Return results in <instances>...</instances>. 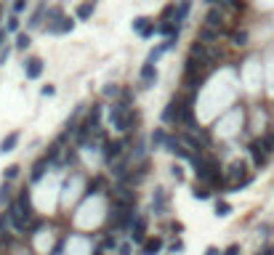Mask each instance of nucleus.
Segmentation results:
<instances>
[{
  "label": "nucleus",
  "mask_w": 274,
  "mask_h": 255,
  "mask_svg": "<svg viewBox=\"0 0 274 255\" xmlns=\"http://www.w3.org/2000/svg\"><path fill=\"white\" fill-rule=\"evenodd\" d=\"M8 218H11V224H14L19 231H24V228H27V221L32 218V205H30L27 192H22L14 202H11V207H8Z\"/></svg>",
  "instance_id": "1"
},
{
  "label": "nucleus",
  "mask_w": 274,
  "mask_h": 255,
  "mask_svg": "<svg viewBox=\"0 0 274 255\" xmlns=\"http://www.w3.org/2000/svg\"><path fill=\"white\" fill-rule=\"evenodd\" d=\"M109 120H112L115 130H128L130 122H133V112H130L125 104H112V109H109Z\"/></svg>",
  "instance_id": "2"
},
{
  "label": "nucleus",
  "mask_w": 274,
  "mask_h": 255,
  "mask_svg": "<svg viewBox=\"0 0 274 255\" xmlns=\"http://www.w3.org/2000/svg\"><path fill=\"white\" fill-rule=\"evenodd\" d=\"M218 170H221V168H218L216 160H202V157H197V160H194V173H197L200 181H208V184H211V178L218 173Z\"/></svg>",
  "instance_id": "3"
},
{
  "label": "nucleus",
  "mask_w": 274,
  "mask_h": 255,
  "mask_svg": "<svg viewBox=\"0 0 274 255\" xmlns=\"http://www.w3.org/2000/svg\"><path fill=\"white\" fill-rule=\"evenodd\" d=\"M250 154H253V162H256L258 168H264L266 162H269V146L264 143V139H258V141L250 143Z\"/></svg>",
  "instance_id": "4"
},
{
  "label": "nucleus",
  "mask_w": 274,
  "mask_h": 255,
  "mask_svg": "<svg viewBox=\"0 0 274 255\" xmlns=\"http://www.w3.org/2000/svg\"><path fill=\"white\" fill-rule=\"evenodd\" d=\"M179 122L184 125H194V93H189L186 99H181V117Z\"/></svg>",
  "instance_id": "5"
},
{
  "label": "nucleus",
  "mask_w": 274,
  "mask_h": 255,
  "mask_svg": "<svg viewBox=\"0 0 274 255\" xmlns=\"http://www.w3.org/2000/svg\"><path fill=\"white\" fill-rule=\"evenodd\" d=\"M133 29L139 32L141 37H152V35H154V32H157L160 27H154V22H152V19L139 16V19H133Z\"/></svg>",
  "instance_id": "6"
},
{
  "label": "nucleus",
  "mask_w": 274,
  "mask_h": 255,
  "mask_svg": "<svg viewBox=\"0 0 274 255\" xmlns=\"http://www.w3.org/2000/svg\"><path fill=\"white\" fill-rule=\"evenodd\" d=\"M189 56L197 58V61H200V64H205V67H211V61H213V54L205 48V43H194V45H192V51H189Z\"/></svg>",
  "instance_id": "7"
},
{
  "label": "nucleus",
  "mask_w": 274,
  "mask_h": 255,
  "mask_svg": "<svg viewBox=\"0 0 274 255\" xmlns=\"http://www.w3.org/2000/svg\"><path fill=\"white\" fill-rule=\"evenodd\" d=\"M24 72H27V77H30V80H37V77L43 75V61H40L37 56L27 58V61H24Z\"/></svg>",
  "instance_id": "8"
},
{
  "label": "nucleus",
  "mask_w": 274,
  "mask_h": 255,
  "mask_svg": "<svg viewBox=\"0 0 274 255\" xmlns=\"http://www.w3.org/2000/svg\"><path fill=\"white\" fill-rule=\"evenodd\" d=\"M179 117H181V99H173L165 107V112H162V120L165 122H179Z\"/></svg>",
  "instance_id": "9"
},
{
  "label": "nucleus",
  "mask_w": 274,
  "mask_h": 255,
  "mask_svg": "<svg viewBox=\"0 0 274 255\" xmlns=\"http://www.w3.org/2000/svg\"><path fill=\"white\" fill-rule=\"evenodd\" d=\"M75 27V22L69 16H61V19H56V22H51L48 24V32H54V35H61V32H69Z\"/></svg>",
  "instance_id": "10"
},
{
  "label": "nucleus",
  "mask_w": 274,
  "mask_h": 255,
  "mask_svg": "<svg viewBox=\"0 0 274 255\" xmlns=\"http://www.w3.org/2000/svg\"><path fill=\"white\" fill-rule=\"evenodd\" d=\"M19 139H22V136H19L16 130H14V133H8V136H5V139L0 141V154L14 152V149H16V143H19Z\"/></svg>",
  "instance_id": "11"
},
{
  "label": "nucleus",
  "mask_w": 274,
  "mask_h": 255,
  "mask_svg": "<svg viewBox=\"0 0 274 255\" xmlns=\"http://www.w3.org/2000/svg\"><path fill=\"white\" fill-rule=\"evenodd\" d=\"M120 152H122V141H109L107 146H104V160L112 162V160L120 157Z\"/></svg>",
  "instance_id": "12"
},
{
  "label": "nucleus",
  "mask_w": 274,
  "mask_h": 255,
  "mask_svg": "<svg viewBox=\"0 0 274 255\" xmlns=\"http://www.w3.org/2000/svg\"><path fill=\"white\" fill-rule=\"evenodd\" d=\"M162 250V239L160 237H152L144 242V247H141V255H157Z\"/></svg>",
  "instance_id": "13"
},
{
  "label": "nucleus",
  "mask_w": 274,
  "mask_h": 255,
  "mask_svg": "<svg viewBox=\"0 0 274 255\" xmlns=\"http://www.w3.org/2000/svg\"><path fill=\"white\" fill-rule=\"evenodd\" d=\"M141 80H144L147 88H149V85H154V83H157V69H154L152 64H144V67H141Z\"/></svg>",
  "instance_id": "14"
},
{
  "label": "nucleus",
  "mask_w": 274,
  "mask_h": 255,
  "mask_svg": "<svg viewBox=\"0 0 274 255\" xmlns=\"http://www.w3.org/2000/svg\"><path fill=\"white\" fill-rule=\"evenodd\" d=\"M91 16H93V3H80L77 5V19H80V22H88Z\"/></svg>",
  "instance_id": "15"
},
{
  "label": "nucleus",
  "mask_w": 274,
  "mask_h": 255,
  "mask_svg": "<svg viewBox=\"0 0 274 255\" xmlns=\"http://www.w3.org/2000/svg\"><path fill=\"white\" fill-rule=\"evenodd\" d=\"M189 8H192V0H181L179 11H176V24H179V27H181V22H184V19H186Z\"/></svg>",
  "instance_id": "16"
},
{
  "label": "nucleus",
  "mask_w": 274,
  "mask_h": 255,
  "mask_svg": "<svg viewBox=\"0 0 274 255\" xmlns=\"http://www.w3.org/2000/svg\"><path fill=\"white\" fill-rule=\"evenodd\" d=\"M144 231H147V221L139 218V221H136V226H133V234H130V237H133L136 242H141V239H144Z\"/></svg>",
  "instance_id": "17"
},
{
  "label": "nucleus",
  "mask_w": 274,
  "mask_h": 255,
  "mask_svg": "<svg viewBox=\"0 0 274 255\" xmlns=\"http://www.w3.org/2000/svg\"><path fill=\"white\" fill-rule=\"evenodd\" d=\"M48 162H51V157L45 154L43 160H40V162H37V165H35V170H32V178H35V181H37V178H43V173H45V165H48Z\"/></svg>",
  "instance_id": "18"
},
{
  "label": "nucleus",
  "mask_w": 274,
  "mask_h": 255,
  "mask_svg": "<svg viewBox=\"0 0 274 255\" xmlns=\"http://www.w3.org/2000/svg\"><path fill=\"white\" fill-rule=\"evenodd\" d=\"M205 24H208V27H221V14H218L216 8H211V11H208Z\"/></svg>",
  "instance_id": "19"
},
{
  "label": "nucleus",
  "mask_w": 274,
  "mask_h": 255,
  "mask_svg": "<svg viewBox=\"0 0 274 255\" xmlns=\"http://www.w3.org/2000/svg\"><path fill=\"white\" fill-rule=\"evenodd\" d=\"M5 202H8V205L14 202V197H11V186H8V184L0 186V205H5Z\"/></svg>",
  "instance_id": "20"
},
{
  "label": "nucleus",
  "mask_w": 274,
  "mask_h": 255,
  "mask_svg": "<svg viewBox=\"0 0 274 255\" xmlns=\"http://www.w3.org/2000/svg\"><path fill=\"white\" fill-rule=\"evenodd\" d=\"M216 213L221 215V218H226V215L232 213V205H229V202H224V199H218L216 202Z\"/></svg>",
  "instance_id": "21"
},
{
  "label": "nucleus",
  "mask_w": 274,
  "mask_h": 255,
  "mask_svg": "<svg viewBox=\"0 0 274 255\" xmlns=\"http://www.w3.org/2000/svg\"><path fill=\"white\" fill-rule=\"evenodd\" d=\"M208 40H216V32H213V27H202L200 29V43H208Z\"/></svg>",
  "instance_id": "22"
},
{
  "label": "nucleus",
  "mask_w": 274,
  "mask_h": 255,
  "mask_svg": "<svg viewBox=\"0 0 274 255\" xmlns=\"http://www.w3.org/2000/svg\"><path fill=\"white\" fill-rule=\"evenodd\" d=\"M165 51H168V48H165V45H160V48H154V51H152V54H149V56H147V64H152V67H154V61H157V58H160L162 54H165Z\"/></svg>",
  "instance_id": "23"
},
{
  "label": "nucleus",
  "mask_w": 274,
  "mask_h": 255,
  "mask_svg": "<svg viewBox=\"0 0 274 255\" xmlns=\"http://www.w3.org/2000/svg\"><path fill=\"white\" fill-rule=\"evenodd\" d=\"M232 40H234V45H245V43H247V32H245V29H243V32H234Z\"/></svg>",
  "instance_id": "24"
},
{
  "label": "nucleus",
  "mask_w": 274,
  "mask_h": 255,
  "mask_svg": "<svg viewBox=\"0 0 274 255\" xmlns=\"http://www.w3.org/2000/svg\"><path fill=\"white\" fill-rule=\"evenodd\" d=\"M16 175H19V165H11V168H5L3 178H5V181H11V178H16Z\"/></svg>",
  "instance_id": "25"
},
{
  "label": "nucleus",
  "mask_w": 274,
  "mask_h": 255,
  "mask_svg": "<svg viewBox=\"0 0 274 255\" xmlns=\"http://www.w3.org/2000/svg\"><path fill=\"white\" fill-rule=\"evenodd\" d=\"M30 43H32V40H30V35H19V37H16V48H19V51L27 48Z\"/></svg>",
  "instance_id": "26"
},
{
  "label": "nucleus",
  "mask_w": 274,
  "mask_h": 255,
  "mask_svg": "<svg viewBox=\"0 0 274 255\" xmlns=\"http://www.w3.org/2000/svg\"><path fill=\"white\" fill-rule=\"evenodd\" d=\"M40 19H43V8H37L35 14H32V19H30V27H37V24H40Z\"/></svg>",
  "instance_id": "27"
},
{
  "label": "nucleus",
  "mask_w": 274,
  "mask_h": 255,
  "mask_svg": "<svg viewBox=\"0 0 274 255\" xmlns=\"http://www.w3.org/2000/svg\"><path fill=\"white\" fill-rule=\"evenodd\" d=\"M27 8V0H14V14H22Z\"/></svg>",
  "instance_id": "28"
},
{
  "label": "nucleus",
  "mask_w": 274,
  "mask_h": 255,
  "mask_svg": "<svg viewBox=\"0 0 274 255\" xmlns=\"http://www.w3.org/2000/svg\"><path fill=\"white\" fill-rule=\"evenodd\" d=\"M5 29H8V32H16V29H19V19L11 16V19H8V27H5Z\"/></svg>",
  "instance_id": "29"
},
{
  "label": "nucleus",
  "mask_w": 274,
  "mask_h": 255,
  "mask_svg": "<svg viewBox=\"0 0 274 255\" xmlns=\"http://www.w3.org/2000/svg\"><path fill=\"white\" fill-rule=\"evenodd\" d=\"M194 199H208V192L205 189H194Z\"/></svg>",
  "instance_id": "30"
},
{
  "label": "nucleus",
  "mask_w": 274,
  "mask_h": 255,
  "mask_svg": "<svg viewBox=\"0 0 274 255\" xmlns=\"http://www.w3.org/2000/svg\"><path fill=\"white\" fill-rule=\"evenodd\" d=\"M40 93H43V96H54V93H56V88H54V85H45Z\"/></svg>",
  "instance_id": "31"
},
{
  "label": "nucleus",
  "mask_w": 274,
  "mask_h": 255,
  "mask_svg": "<svg viewBox=\"0 0 274 255\" xmlns=\"http://www.w3.org/2000/svg\"><path fill=\"white\" fill-rule=\"evenodd\" d=\"M237 253H240V247H237V245H232V247H226V253H224V255H237Z\"/></svg>",
  "instance_id": "32"
},
{
  "label": "nucleus",
  "mask_w": 274,
  "mask_h": 255,
  "mask_svg": "<svg viewBox=\"0 0 274 255\" xmlns=\"http://www.w3.org/2000/svg\"><path fill=\"white\" fill-rule=\"evenodd\" d=\"M8 56H11V51H8V48H5V51H3V54H0V64H5V61H8Z\"/></svg>",
  "instance_id": "33"
},
{
  "label": "nucleus",
  "mask_w": 274,
  "mask_h": 255,
  "mask_svg": "<svg viewBox=\"0 0 274 255\" xmlns=\"http://www.w3.org/2000/svg\"><path fill=\"white\" fill-rule=\"evenodd\" d=\"M173 11H176V5H168V8H165V11H162V16H165V19H168V16H171V14H173Z\"/></svg>",
  "instance_id": "34"
},
{
  "label": "nucleus",
  "mask_w": 274,
  "mask_h": 255,
  "mask_svg": "<svg viewBox=\"0 0 274 255\" xmlns=\"http://www.w3.org/2000/svg\"><path fill=\"white\" fill-rule=\"evenodd\" d=\"M205 255H221V253L216 250V247H208V250H205Z\"/></svg>",
  "instance_id": "35"
},
{
  "label": "nucleus",
  "mask_w": 274,
  "mask_h": 255,
  "mask_svg": "<svg viewBox=\"0 0 274 255\" xmlns=\"http://www.w3.org/2000/svg\"><path fill=\"white\" fill-rule=\"evenodd\" d=\"M3 40H5V32H3V29H0V43H3Z\"/></svg>",
  "instance_id": "36"
},
{
  "label": "nucleus",
  "mask_w": 274,
  "mask_h": 255,
  "mask_svg": "<svg viewBox=\"0 0 274 255\" xmlns=\"http://www.w3.org/2000/svg\"><path fill=\"white\" fill-rule=\"evenodd\" d=\"M264 255H274V250H266V253H264Z\"/></svg>",
  "instance_id": "37"
},
{
  "label": "nucleus",
  "mask_w": 274,
  "mask_h": 255,
  "mask_svg": "<svg viewBox=\"0 0 274 255\" xmlns=\"http://www.w3.org/2000/svg\"><path fill=\"white\" fill-rule=\"evenodd\" d=\"M208 3H216V0H208Z\"/></svg>",
  "instance_id": "38"
},
{
  "label": "nucleus",
  "mask_w": 274,
  "mask_h": 255,
  "mask_svg": "<svg viewBox=\"0 0 274 255\" xmlns=\"http://www.w3.org/2000/svg\"><path fill=\"white\" fill-rule=\"evenodd\" d=\"M96 255H101V253H96Z\"/></svg>",
  "instance_id": "39"
},
{
  "label": "nucleus",
  "mask_w": 274,
  "mask_h": 255,
  "mask_svg": "<svg viewBox=\"0 0 274 255\" xmlns=\"http://www.w3.org/2000/svg\"><path fill=\"white\" fill-rule=\"evenodd\" d=\"M0 11H3V8H0Z\"/></svg>",
  "instance_id": "40"
}]
</instances>
